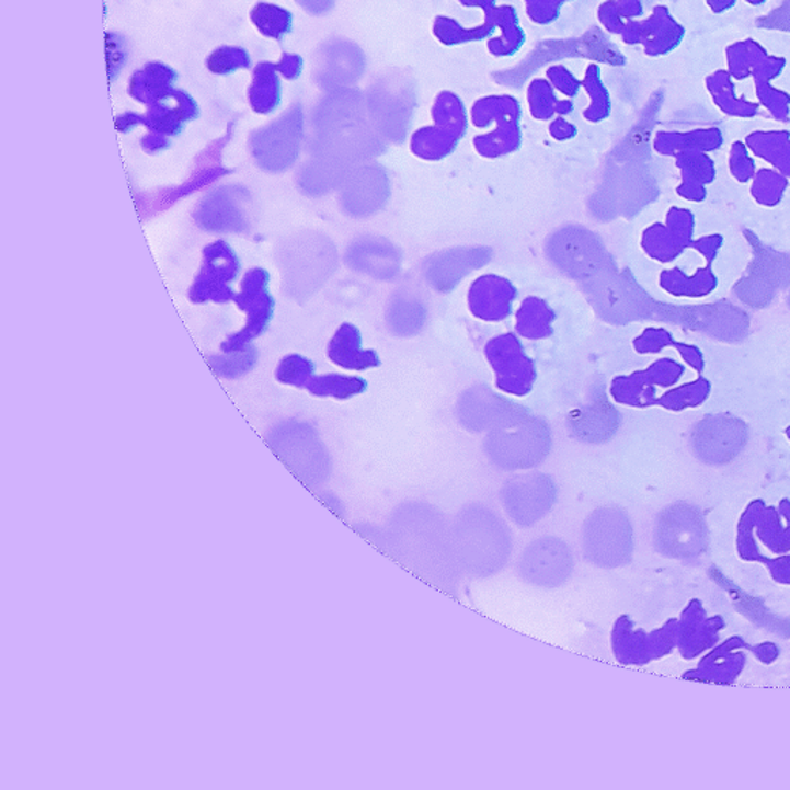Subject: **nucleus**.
Returning <instances> with one entry per match:
<instances>
[{"mask_svg": "<svg viewBox=\"0 0 790 790\" xmlns=\"http://www.w3.org/2000/svg\"><path fill=\"white\" fill-rule=\"evenodd\" d=\"M457 565L476 577H488L504 569L513 539L504 520L483 505H468L456 517L451 530Z\"/></svg>", "mask_w": 790, "mask_h": 790, "instance_id": "1", "label": "nucleus"}, {"mask_svg": "<svg viewBox=\"0 0 790 790\" xmlns=\"http://www.w3.org/2000/svg\"><path fill=\"white\" fill-rule=\"evenodd\" d=\"M585 561L599 569H618L631 561L633 530L619 506H604L589 514L582 531Z\"/></svg>", "mask_w": 790, "mask_h": 790, "instance_id": "2", "label": "nucleus"}, {"mask_svg": "<svg viewBox=\"0 0 790 790\" xmlns=\"http://www.w3.org/2000/svg\"><path fill=\"white\" fill-rule=\"evenodd\" d=\"M304 110L294 105L270 126L252 131L249 149L260 169L279 173L293 168L304 141Z\"/></svg>", "mask_w": 790, "mask_h": 790, "instance_id": "3", "label": "nucleus"}, {"mask_svg": "<svg viewBox=\"0 0 790 790\" xmlns=\"http://www.w3.org/2000/svg\"><path fill=\"white\" fill-rule=\"evenodd\" d=\"M272 451L306 486L313 488L327 479L323 451L316 446L311 430L300 423L285 422L267 436Z\"/></svg>", "mask_w": 790, "mask_h": 790, "instance_id": "4", "label": "nucleus"}, {"mask_svg": "<svg viewBox=\"0 0 790 790\" xmlns=\"http://www.w3.org/2000/svg\"><path fill=\"white\" fill-rule=\"evenodd\" d=\"M519 574L528 584L543 588L561 587L572 576L574 561L569 546L558 538H540L525 548Z\"/></svg>", "mask_w": 790, "mask_h": 790, "instance_id": "5", "label": "nucleus"}, {"mask_svg": "<svg viewBox=\"0 0 790 790\" xmlns=\"http://www.w3.org/2000/svg\"><path fill=\"white\" fill-rule=\"evenodd\" d=\"M240 272V260L226 241L207 245L204 249V261L202 271L196 277L194 286L191 287L188 298L194 304H228L236 300L230 283L237 278Z\"/></svg>", "mask_w": 790, "mask_h": 790, "instance_id": "6", "label": "nucleus"}, {"mask_svg": "<svg viewBox=\"0 0 790 790\" xmlns=\"http://www.w3.org/2000/svg\"><path fill=\"white\" fill-rule=\"evenodd\" d=\"M554 482L548 476L531 474L508 480L501 499L505 512L520 528L533 527L551 512L556 504Z\"/></svg>", "mask_w": 790, "mask_h": 790, "instance_id": "7", "label": "nucleus"}, {"mask_svg": "<svg viewBox=\"0 0 790 790\" xmlns=\"http://www.w3.org/2000/svg\"><path fill=\"white\" fill-rule=\"evenodd\" d=\"M270 285V274L264 270H252L244 277L241 293L236 297V304L248 313V323L243 331L229 336L222 343V353H236V351L244 350L249 346L255 336L266 331L267 324L271 323L274 316V298L267 293Z\"/></svg>", "mask_w": 790, "mask_h": 790, "instance_id": "8", "label": "nucleus"}, {"mask_svg": "<svg viewBox=\"0 0 790 790\" xmlns=\"http://www.w3.org/2000/svg\"><path fill=\"white\" fill-rule=\"evenodd\" d=\"M248 199V191L238 185L217 188L196 209V225L209 232H244L249 229Z\"/></svg>", "mask_w": 790, "mask_h": 790, "instance_id": "9", "label": "nucleus"}, {"mask_svg": "<svg viewBox=\"0 0 790 790\" xmlns=\"http://www.w3.org/2000/svg\"><path fill=\"white\" fill-rule=\"evenodd\" d=\"M199 116V107L194 98L184 90L173 89L168 96L147 105L142 115V126L149 131L165 136H178L183 131L184 124Z\"/></svg>", "mask_w": 790, "mask_h": 790, "instance_id": "10", "label": "nucleus"}, {"mask_svg": "<svg viewBox=\"0 0 790 790\" xmlns=\"http://www.w3.org/2000/svg\"><path fill=\"white\" fill-rule=\"evenodd\" d=\"M226 141H228V138L219 139V141L207 147L206 152L199 154L198 168H196L192 176L188 178L187 183L180 185V187L172 188V191H165L160 195H154L153 203L147 204V207L154 206L157 210L164 209V207H169L170 204L178 202V199L183 198V196L191 195L192 192L198 191V188L204 187V185L214 183L218 178L228 175L229 170L219 164V154H221V149L225 147Z\"/></svg>", "mask_w": 790, "mask_h": 790, "instance_id": "11", "label": "nucleus"}, {"mask_svg": "<svg viewBox=\"0 0 790 790\" xmlns=\"http://www.w3.org/2000/svg\"><path fill=\"white\" fill-rule=\"evenodd\" d=\"M178 79L176 71L162 62H150L135 71L128 84V94L134 100L150 105L168 96Z\"/></svg>", "mask_w": 790, "mask_h": 790, "instance_id": "12", "label": "nucleus"}, {"mask_svg": "<svg viewBox=\"0 0 790 790\" xmlns=\"http://www.w3.org/2000/svg\"><path fill=\"white\" fill-rule=\"evenodd\" d=\"M248 96L253 112L260 115H270L278 107L282 102V82L275 64L260 62L255 67Z\"/></svg>", "mask_w": 790, "mask_h": 790, "instance_id": "13", "label": "nucleus"}, {"mask_svg": "<svg viewBox=\"0 0 790 790\" xmlns=\"http://www.w3.org/2000/svg\"><path fill=\"white\" fill-rule=\"evenodd\" d=\"M253 25L263 36L283 39L293 32V13L272 3H256L251 11Z\"/></svg>", "mask_w": 790, "mask_h": 790, "instance_id": "14", "label": "nucleus"}, {"mask_svg": "<svg viewBox=\"0 0 790 790\" xmlns=\"http://www.w3.org/2000/svg\"><path fill=\"white\" fill-rule=\"evenodd\" d=\"M256 358H259V354H256L255 347L249 345L244 350L236 351V353H225V355L211 357L209 363L210 368L218 376L233 379V377H240L249 373L255 366Z\"/></svg>", "mask_w": 790, "mask_h": 790, "instance_id": "15", "label": "nucleus"}, {"mask_svg": "<svg viewBox=\"0 0 790 790\" xmlns=\"http://www.w3.org/2000/svg\"><path fill=\"white\" fill-rule=\"evenodd\" d=\"M206 66L211 73L226 77V75L233 73V71L241 70V68L251 67V56L244 48L225 45V47H219L211 53L206 60Z\"/></svg>", "mask_w": 790, "mask_h": 790, "instance_id": "16", "label": "nucleus"}, {"mask_svg": "<svg viewBox=\"0 0 790 790\" xmlns=\"http://www.w3.org/2000/svg\"><path fill=\"white\" fill-rule=\"evenodd\" d=\"M313 365L301 355H287L279 362L277 379L290 387H306L312 379Z\"/></svg>", "mask_w": 790, "mask_h": 790, "instance_id": "17", "label": "nucleus"}, {"mask_svg": "<svg viewBox=\"0 0 790 790\" xmlns=\"http://www.w3.org/2000/svg\"><path fill=\"white\" fill-rule=\"evenodd\" d=\"M355 381L347 380L345 377L339 376H327L319 377V379H311L306 388L317 396H335L345 397L351 394V391L355 389Z\"/></svg>", "mask_w": 790, "mask_h": 790, "instance_id": "18", "label": "nucleus"}, {"mask_svg": "<svg viewBox=\"0 0 790 790\" xmlns=\"http://www.w3.org/2000/svg\"><path fill=\"white\" fill-rule=\"evenodd\" d=\"M105 43H107V64L110 81L118 78L119 71L126 66L127 47L126 39L119 34H105Z\"/></svg>", "mask_w": 790, "mask_h": 790, "instance_id": "19", "label": "nucleus"}, {"mask_svg": "<svg viewBox=\"0 0 790 790\" xmlns=\"http://www.w3.org/2000/svg\"><path fill=\"white\" fill-rule=\"evenodd\" d=\"M275 67H277L278 73L282 75V77L290 81V79L300 77L301 70H304V59L298 55L285 53V55L282 56V60L275 64Z\"/></svg>", "mask_w": 790, "mask_h": 790, "instance_id": "20", "label": "nucleus"}, {"mask_svg": "<svg viewBox=\"0 0 790 790\" xmlns=\"http://www.w3.org/2000/svg\"><path fill=\"white\" fill-rule=\"evenodd\" d=\"M141 146L144 149V152L154 154L160 153L162 150L169 149L170 147V139L169 136L161 135V134H154V131H149L146 136H144Z\"/></svg>", "mask_w": 790, "mask_h": 790, "instance_id": "21", "label": "nucleus"}, {"mask_svg": "<svg viewBox=\"0 0 790 790\" xmlns=\"http://www.w3.org/2000/svg\"><path fill=\"white\" fill-rule=\"evenodd\" d=\"M115 126L121 134H128L135 127L142 126V115L134 112L124 113L115 119Z\"/></svg>", "mask_w": 790, "mask_h": 790, "instance_id": "22", "label": "nucleus"}, {"mask_svg": "<svg viewBox=\"0 0 790 790\" xmlns=\"http://www.w3.org/2000/svg\"><path fill=\"white\" fill-rule=\"evenodd\" d=\"M301 7L309 13L319 14L323 13L331 5V0H297Z\"/></svg>", "mask_w": 790, "mask_h": 790, "instance_id": "23", "label": "nucleus"}]
</instances>
